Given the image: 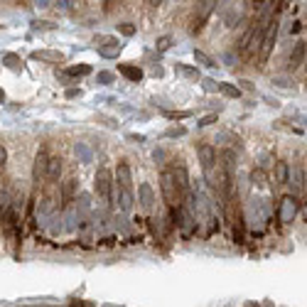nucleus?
I'll use <instances>...</instances> for the list:
<instances>
[{
	"instance_id": "nucleus-1",
	"label": "nucleus",
	"mask_w": 307,
	"mask_h": 307,
	"mask_svg": "<svg viewBox=\"0 0 307 307\" xmlns=\"http://www.w3.org/2000/svg\"><path fill=\"white\" fill-rule=\"evenodd\" d=\"M278 32H280V23H278V18H270L268 25H265V32H263L260 47H258V59H260V64H265L268 57L273 54V49H275V40H278Z\"/></svg>"
},
{
	"instance_id": "nucleus-2",
	"label": "nucleus",
	"mask_w": 307,
	"mask_h": 307,
	"mask_svg": "<svg viewBox=\"0 0 307 307\" xmlns=\"http://www.w3.org/2000/svg\"><path fill=\"white\" fill-rule=\"evenodd\" d=\"M160 189H163V199H165L167 207L182 204V192H180V187H177V182H175L172 170H165V172L160 175Z\"/></svg>"
},
{
	"instance_id": "nucleus-3",
	"label": "nucleus",
	"mask_w": 307,
	"mask_h": 307,
	"mask_svg": "<svg viewBox=\"0 0 307 307\" xmlns=\"http://www.w3.org/2000/svg\"><path fill=\"white\" fill-rule=\"evenodd\" d=\"M94 189H96V194H98L106 204H111V197H113V175H111V170H106V167H98V170H96Z\"/></svg>"
},
{
	"instance_id": "nucleus-4",
	"label": "nucleus",
	"mask_w": 307,
	"mask_h": 307,
	"mask_svg": "<svg viewBox=\"0 0 307 307\" xmlns=\"http://www.w3.org/2000/svg\"><path fill=\"white\" fill-rule=\"evenodd\" d=\"M214 8H216V0H199L197 3V15H194V23H192V32H199L204 27V23L209 20Z\"/></svg>"
},
{
	"instance_id": "nucleus-5",
	"label": "nucleus",
	"mask_w": 307,
	"mask_h": 307,
	"mask_svg": "<svg viewBox=\"0 0 307 307\" xmlns=\"http://www.w3.org/2000/svg\"><path fill=\"white\" fill-rule=\"evenodd\" d=\"M197 158H199V165H202L204 175L212 172V167L216 165V150H214V145L199 142V145H197Z\"/></svg>"
},
{
	"instance_id": "nucleus-6",
	"label": "nucleus",
	"mask_w": 307,
	"mask_h": 307,
	"mask_svg": "<svg viewBox=\"0 0 307 307\" xmlns=\"http://www.w3.org/2000/svg\"><path fill=\"white\" fill-rule=\"evenodd\" d=\"M297 209H300V207H297V199H295L292 194H287V197H283L280 204H278V219H280L283 224H287V221L295 219Z\"/></svg>"
},
{
	"instance_id": "nucleus-7",
	"label": "nucleus",
	"mask_w": 307,
	"mask_h": 307,
	"mask_svg": "<svg viewBox=\"0 0 307 307\" xmlns=\"http://www.w3.org/2000/svg\"><path fill=\"white\" fill-rule=\"evenodd\" d=\"M116 182H118V189H133V170L128 160H120L116 165Z\"/></svg>"
},
{
	"instance_id": "nucleus-8",
	"label": "nucleus",
	"mask_w": 307,
	"mask_h": 307,
	"mask_svg": "<svg viewBox=\"0 0 307 307\" xmlns=\"http://www.w3.org/2000/svg\"><path fill=\"white\" fill-rule=\"evenodd\" d=\"M138 202H140L142 212H152V207H155V192H152V187L147 182H142L138 187Z\"/></svg>"
},
{
	"instance_id": "nucleus-9",
	"label": "nucleus",
	"mask_w": 307,
	"mask_h": 307,
	"mask_svg": "<svg viewBox=\"0 0 307 307\" xmlns=\"http://www.w3.org/2000/svg\"><path fill=\"white\" fill-rule=\"evenodd\" d=\"M305 54H307V45H305V42H295V47H292V49H290V54H287V67H290V69L302 67Z\"/></svg>"
},
{
	"instance_id": "nucleus-10",
	"label": "nucleus",
	"mask_w": 307,
	"mask_h": 307,
	"mask_svg": "<svg viewBox=\"0 0 307 307\" xmlns=\"http://www.w3.org/2000/svg\"><path fill=\"white\" fill-rule=\"evenodd\" d=\"M47 160H49V155H47L45 150H40L37 155H35V165H32V180H35V182L45 180V172H47Z\"/></svg>"
},
{
	"instance_id": "nucleus-11",
	"label": "nucleus",
	"mask_w": 307,
	"mask_h": 307,
	"mask_svg": "<svg viewBox=\"0 0 307 307\" xmlns=\"http://www.w3.org/2000/svg\"><path fill=\"white\" fill-rule=\"evenodd\" d=\"M98 42H103V45H106V47H98V54H101V57L113 59V57H118V54H120V45H118V40H113V37H101Z\"/></svg>"
},
{
	"instance_id": "nucleus-12",
	"label": "nucleus",
	"mask_w": 307,
	"mask_h": 307,
	"mask_svg": "<svg viewBox=\"0 0 307 307\" xmlns=\"http://www.w3.org/2000/svg\"><path fill=\"white\" fill-rule=\"evenodd\" d=\"M32 59H37V62H49V64H62V62H64V54L57 52V49H37V52H32Z\"/></svg>"
},
{
	"instance_id": "nucleus-13",
	"label": "nucleus",
	"mask_w": 307,
	"mask_h": 307,
	"mask_svg": "<svg viewBox=\"0 0 307 307\" xmlns=\"http://www.w3.org/2000/svg\"><path fill=\"white\" fill-rule=\"evenodd\" d=\"M170 170H172V175H175V182H177V187H180L182 197H185V194H189V175H187V170H185L182 165H172Z\"/></svg>"
},
{
	"instance_id": "nucleus-14",
	"label": "nucleus",
	"mask_w": 307,
	"mask_h": 307,
	"mask_svg": "<svg viewBox=\"0 0 307 307\" xmlns=\"http://www.w3.org/2000/svg\"><path fill=\"white\" fill-rule=\"evenodd\" d=\"M74 197H76V180H67L62 185V209H69Z\"/></svg>"
},
{
	"instance_id": "nucleus-15",
	"label": "nucleus",
	"mask_w": 307,
	"mask_h": 307,
	"mask_svg": "<svg viewBox=\"0 0 307 307\" xmlns=\"http://www.w3.org/2000/svg\"><path fill=\"white\" fill-rule=\"evenodd\" d=\"M133 204H135L133 189H120V192H118V209H120L123 214H130V212H133Z\"/></svg>"
},
{
	"instance_id": "nucleus-16",
	"label": "nucleus",
	"mask_w": 307,
	"mask_h": 307,
	"mask_svg": "<svg viewBox=\"0 0 307 307\" xmlns=\"http://www.w3.org/2000/svg\"><path fill=\"white\" fill-rule=\"evenodd\" d=\"M59 175H62V160H59V158H49V160H47V172H45V180L57 182V180H59Z\"/></svg>"
},
{
	"instance_id": "nucleus-17",
	"label": "nucleus",
	"mask_w": 307,
	"mask_h": 307,
	"mask_svg": "<svg viewBox=\"0 0 307 307\" xmlns=\"http://www.w3.org/2000/svg\"><path fill=\"white\" fill-rule=\"evenodd\" d=\"M216 142H226V147H236V150H241V138L236 135V133H231V130H221L219 135H216Z\"/></svg>"
},
{
	"instance_id": "nucleus-18",
	"label": "nucleus",
	"mask_w": 307,
	"mask_h": 307,
	"mask_svg": "<svg viewBox=\"0 0 307 307\" xmlns=\"http://www.w3.org/2000/svg\"><path fill=\"white\" fill-rule=\"evenodd\" d=\"M118 71H120L125 79H130V81H140V79H142V69L135 67V64H118Z\"/></svg>"
},
{
	"instance_id": "nucleus-19",
	"label": "nucleus",
	"mask_w": 307,
	"mask_h": 307,
	"mask_svg": "<svg viewBox=\"0 0 307 307\" xmlns=\"http://www.w3.org/2000/svg\"><path fill=\"white\" fill-rule=\"evenodd\" d=\"M175 71H177L180 76L189 79V81H197V79H202V76H199V69H197V67H189V64H182V62H180V64L175 67Z\"/></svg>"
},
{
	"instance_id": "nucleus-20",
	"label": "nucleus",
	"mask_w": 307,
	"mask_h": 307,
	"mask_svg": "<svg viewBox=\"0 0 307 307\" xmlns=\"http://www.w3.org/2000/svg\"><path fill=\"white\" fill-rule=\"evenodd\" d=\"M287 175H290V165L278 160L275 163V185H287Z\"/></svg>"
},
{
	"instance_id": "nucleus-21",
	"label": "nucleus",
	"mask_w": 307,
	"mask_h": 307,
	"mask_svg": "<svg viewBox=\"0 0 307 307\" xmlns=\"http://www.w3.org/2000/svg\"><path fill=\"white\" fill-rule=\"evenodd\" d=\"M194 62H197L199 67H207V69L219 67V64H216V59H214V57H209V54H207V52H202V49H194Z\"/></svg>"
},
{
	"instance_id": "nucleus-22",
	"label": "nucleus",
	"mask_w": 307,
	"mask_h": 307,
	"mask_svg": "<svg viewBox=\"0 0 307 307\" xmlns=\"http://www.w3.org/2000/svg\"><path fill=\"white\" fill-rule=\"evenodd\" d=\"M3 67H8L10 71H15V74H18V71H23V67H25V64H23V59H20L18 54H13V52H10V54H5V57H3Z\"/></svg>"
},
{
	"instance_id": "nucleus-23",
	"label": "nucleus",
	"mask_w": 307,
	"mask_h": 307,
	"mask_svg": "<svg viewBox=\"0 0 307 307\" xmlns=\"http://www.w3.org/2000/svg\"><path fill=\"white\" fill-rule=\"evenodd\" d=\"M287 185L295 189V192H300L302 189V170L295 165V167H290V175H287Z\"/></svg>"
},
{
	"instance_id": "nucleus-24",
	"label": "nucleus",
	"mask_w": 307,
	"mask_h": 307,
	"mask_svg": "<svg viewBox=\"0 0 307 307\" xmlns=\"http://www.w3.org/2000/svg\"><path fill=\"white\" fill-rule=\"evenodd\" d=\"M219 91H221L226 98H241V89H238L236 84H229V81H224V84H219Z\"/></svg>"
},
{
	"instance_id": "nucleus-25",
	"label": "nucleus",
	"mask_w": 307,
	"mask_h": 307,
	"mask_svg": "<svg viewBox=\"0 0 307 307\" xmlns=\"http://www.w3.org/2000/svg\"><path fill=\"white\" fill-rule=\"evenodd\" d=\"M64 74H69V76H86V74H91V67L89 64H76V67H69Z\"/></svg>"
},
{
	"instance_id": "nucleus-26",
	"label": "nucleus",
	"mask_w": 307,
	"mask_h": 307,
	"mask_svg": "<svg viewBox=\"0 0 307 307\" xmlns=\"http://www.w3.org/2000/svg\"><path fill=\"white\" fill-rule=\"evenodd\" d=\"M94 120H96V123H103L106 128H118V120H116L113 116H106V113H96Z\"/></svg>"
},
{
	"instance_id": "nucleus-27",
	"label": "nucleus",
	"mask_w": 307,
	"mask_h": 307,
	"mask_svg": "<svg viewBox=\"0 0 307 307\" xmlns=\"http://www.w3.org/2000/svg\"><path fill=\"white\" fill-rule=\"evenodd\" d=\"M251 182L256 185V187H265V172H263V167H256L253 172H251Z\"/></svg>"
},
{
	"instance_id": "nucleus-28",
	"label": "nucleus",
	"mask_w": 307,
	"mask_h": 307,
	"mask_svg": "<svg viewBox=\"0 0 307 307\" xmlns=\"http://www.w3.org/2000/svg\"><path fill=\"white\" fill-rule=\"evenodd\" d=\"M241 20V10H236V8H231L226 15H224V23L229 25V27H236V23Z\"/></svg>"
},
{
	"instance_id": "nucleus-29",
	"label": "nucleus",
	"mask_w": 307,
	"mask_h": 307,
	"mask_svg": "<svg viewBox=\"0 0 307 307\" xmlns=\"http://www.w3.org/2000/svg\"><path fill=\"white\" fill-rule=\"evenodd\" d=\"M57 25L54 23H49V20H32V30H37V32H49V30H54Z\"/></svg>"
},
{
	"instance_id": "nucleus-30",
	"label": "nucleus",
	"mask_w": 307,
	"mask_h": 307,
	"mask_svg": "<svg viewBox=\"0 0 307 307\" xmlns=\"http://www.w3.org/2000/svg\"><path fill=\"white\" fill-rule=\"evenodd\" d=\"M270 84H273V86H280V89H292V86H295V81H292L290 76H273Z\"/></svg>"
},
{
	"instance_id": "nucleus-31",
	"label": "nucleus",
	"mask_w": 307,
	"mask_h": 307,
	"mask_svg": "<svg viewBox=\"0 0 307 307\" xmlns=\"http://www.w3.org/2000/svg\"><path fill=\"white\" fill-rule=\"evenodd\" d=\"M170 45H172V37H170V35H163V37H158V42H155L158 52H167Z\"/></svg>"
},
{
	"instance_id": "nucleus-32",
	"label": "nucleus",
	"mask_w": 307,
	"mask_h": 307,
	"mask_svg": "<svg viewBox=\"0 0 307 307\" xmlns=\"http://www.w3.org/2000/svg\"><path fill=\"white\" fill-rule=\"evenodd\" d=\"M165 135L167 138H182V135H187V128L185 125H172V128L165 130Z\"/></svg>"
},
{
	"instance_id": "nucleus-33",
	"label": "nucleus",
	"mask_w": 307,
	"mask_h": 307,
	"mask_svg": "<svg viewBox=\"0 0 307 307\" xmlns=\"http://www.w3.org/2000/svg\"><path fill=\"white\" fill-rule=\"evenodd\" d=\"M165 116H167L170 120H185V118H189L192 113H189V111H165Z\"/></svg>"
},
{
	"instance_id": "nucleus-34",
	"label": "nucleus",
	"mask_w": 307,
	"mask_h": 307,
	"mask_svg": "<svg viewBox=\"0 0 307 307\" xmlns=\"http://www.w3.org/2000/svg\"><path fill=\"white\" fill-rule=\"evenodd\" d=\"M216 120H219V116H216V113H209V116H202V118L197 120V125H199V128H207V125H214Z\"/></svg>"
},
{
	"instance_id": "nucleus-35",
	"label": "nucleus",
	"mask_w": 307,
	"mask_h": 307,
	"mask_svg": "<svg viewBox=\"0 0 307 307\" xmlns=\"http://www.w3.org/2000/svg\"><path fill=\"white\" fill-rule=\"evenodd\" d=\"M202 89H204L207 94H216V91H219V84H216L214 79H202Z\"/></svg>"
},
{
	"instance_id": "nucleus-36",
	"label": "nucleus",
	"mask_w": 307,
	"mask_h": 307,
	"mask_svg": "<svg viewBox=\"0 0 307 307\" xmlns=\"http://www.w3.org/2000/svg\"><path fill=\"white\" fill-rule=\"evenodd\" d=\"M96 81H98V84H106V86H108V84H113V81H116V76H113L111 71H101V74L96 76Z\"/></svg>"
},
{
	"instance_id": "nucleus-37",
	"label": "nucleus",
	"mask_w": 307,
	"mask_h": 307,
	"mask_svg": "<svg viewBox=\"0 0 307 307\" xmlns=\"http://www.w3.org/2000/svg\"><path fill=\"white\" fill-rule=\"evenodd\" d=\"M118 32H120V35H125V37H133V35H135V25H130V23H123V25L118 27Z\"/></svg>"
},
{
	"instance_id": "nucleus-38",
	"label": "nucleus",
	"mask_w": 307,
	"mask_h": 307,
	"mask_svg": "<svg viewBox=\"0 0 307 307\" xmlns=\"http://www.w3.org/2000/svg\"><path fill=\"white\" fill-rule=\"evenodd\" d=\"M125 140H128V142H145V135H140V133H128Z\"/></svg>"
},
{
	"instance_id": "nucleus-39",
	"label": "nucleus",
	"mask_w": 307,
	"mask_h": 307,
	"mask_svg": "<svg viewBox=\"0 0 307 307\" xmlns=\"http://www.w3.org/2000/svg\"><path fill=\"white\" fill-rule=\"evenodd\" d=\"M116 3H120V0H103V10H106V13H111V10L116 8Z\"/></svg>"
},
{
	"instance_id": "nucleus-40",
	"label": "nucleus",
	"mask_w": 307,
	"mask_h": 307,
	"mask_svg": "<svg viewBox=\"0 0 307 307\" xmlns=\"http://www.w3.org/2000/svg\"><path fill=\"white\" fill-rule=\"evenodd\" d=\"M5 160H8V152H5L3 145H0V165H5Z\"/></svg>"
},
{
	"instance_id": "nucleus-41",
	"label": "nucleus",
	"mask_w": 307,
	"mask_h": 307,
	"mask_svg": "<svg viewBox=\"0 0 307 307\" xmlns=\"http://www.w3.org/2000/svg\"><path fill=\"white\" fill-rule=\"evenodd\" d=\"M67 96H69V98H76V96H81V89H69Z\"/></svg>"
},
{
	"instance_id": "nucleus-42",
	"label": "nucleus",
	"mask_w": 307,
	"mask_h": 307,
	"mask_svg": "<svg viewBox=\"0 0 307 307\" xmlns=\"http://www.w3.org/2000/svg\"><path fill=\"white\" fill-rule=\"evenodd\" d=\"M160 3H163V0H147V5H150V8H158Z\"/></svg>"
},
{
	"instance_id": "nucleus-43",
	"label": "nucleus",
	"mask_w": 307,
	"mask_h": 307,
	"mask_svg": "<svg viewBox=\"0 0 307 307\" xmlns=\"http://www.w3.org/2000/svg\"><path fill=\"white\" fill-rule=\"evenodd\" d=\"M241 86H243V89H248V91H253V84H251V81H241Z\"/></svg>"
},
{
	"instance_id": "nucleus-44",
	"label": "nucleus",
	"mask_w": 307,
	"mask_h": 307,
	"mask_svg": "<svg viewBox=\"0 0 307 307\" xmlns=\"http://www.w3.org/2000/svg\"><path fill=\"white\" fill-rule=\"evenodd\" d=\"M3 101H5V91H3V89H0V103H3Z\"/></svg>"
},
{
	"instance_id": "nucleus-45",
	"label": "nucleus",
	"mask_w": 307,
	"mask_h": 307,
	"mask_svg": "<svg viewBox=\"0 0 307 307\" xmlns=\"http://www.w3.org/2000/svg\"><path fill=\"white\" fill-rule=\"evenodd\" d=\"M49 3V0H37V5H47Z\"/></svg>"
},
{
	"instance_id": "nucleus-46",
	"label": "nucleus",
	"mask_w": 307,
	"mask_h": 307,
	"mask_svg": "<svg viewBox=\"0 0 307 307\" xmlns=\"http://www.w3.org/2000/svg\"><path fill=\"white\" fill-rule=\"evenodd\" d=\"M305 57H307V54H305ZM305 69H307V67H305Z\"/></svg>"
}]
</instances>
